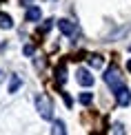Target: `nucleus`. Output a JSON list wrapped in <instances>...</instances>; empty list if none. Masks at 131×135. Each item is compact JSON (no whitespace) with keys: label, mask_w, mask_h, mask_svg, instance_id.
Returning a JSON list of instances; mask_svg holds the SVG:
<instances>
[{"label":"nucleus","mask_w":131,"mask_h":135,"mask_svg":"<svg viewBox=\"0 0 131 135\" xmlns=\"http://www.w3.org/2000/svg\"><path fill=\"white\" fill-rule=\"evenodd\" d=\"M33 104H36V111L40 113L42 120H51L53 117V102H51V98L47 93H36Z\"/></svg>","instance_id":"obj_1"},{"label":"nucleus","mask_w":131,"mask_h":135,"mask_svg":"<svg viewBox=\"0 0 131 135\" xmlns=\"http://www.w3.org/2000/svg\"><path fill=\"white\" fill-rule=\"evenodd\" d=\"M113 135H124V126L122 124H116V126H113Z\"/></svg>","instance_id":"obj_15"},{"label":"nucleus","mask_w":131,"mask_h":135,"mask_svg":"<svg viewBox=\"0 0 131 135\" xmlns=\"http://www.w3.org/2000/svg\"><path fill=\"white\" fill-rule=\"evenodd\" d=\"M76 80L80 82L82 86H93V75H91V71H87V69H78Z\"/></svg>","instance_id":"obj_5"},{"label":"nucleus","mask_w":131,"mask_h":135,"mask_svg":"<svg viewBox=\"0 0 131 135\" xmlns=\"http://www.w3.org/2000/svg\"><path fill=\"white\" fill-rule=\"evenodd\" d=\"M22 53L25 55H33V44H25V47H22Z\"/></svg>","instance_id":"obj_14"},{"label":"nucleus","mask_w":131,"mask_h":135,"mask_svg":"<svg viewBox=\"0 0 131 135\" xmlns=\"http://www.w3.org/2000/svg\"><path fill=\"white\" fill-rule=\"evenodd\" d=\"M20 86H22V80L18 75H11V80H9V93H16Z\"/></svg>","instance_id":"obj_8"},{"label":"nucleus","mask_w":131,"mask_h":135,"mask_svg":"<svg viewBox=\"0 0 131 135\" xmlns=\"http://www.w3.org/2000/svg\"><path fill=\"white\" fill-rule=\"evenodd\" d=\"M58 29L62 31V36H67V38H73L78 33V27H76V22L69 20V18H62L58 20Z\"/></svg>","instance_id":"obj_3"},{"label":"nucleus","mask_w":131,"mask_h":135,"mask_svg":"<svg viewBox=\"0 0 131 135\" xmlns=\"http://www.w3.org/2000/svg\"><path fill=\"white\" fill-rule=\"evenodd\" d=\"M105 84L111 89V91H116L118 86H122V75H120V69H118L116 64H111V66H107V71H105Z\"/></svg>","instance_id":"obj_2"},{"label":"nucleus","mask_w":131,"mask_h":135,"mask_svg":"<svg viewBox=\"0 0 131 135\" xmlns=\"http://www.w3.org/2000/svg\"><path fill=\"white\" fill-rule=\"evenodd\" d=\"M11 27H13V20H11V16L0 13V29H11Z\"/></svg>","instance_id":"obj_9"},{"label":"nucleus","mask_w":131,"mask_h":135,"mask_svg":"<svg viewBox=\"0 0 131 135\" xmlns=\"http://www.w3.org/2000/svg\"><path fill=\"white\" fill-rule=\"evenodd\" d=\"M51 135H67V126L62 120H53L51 124Z\"/></svg>","instance_id":"obj_7"},{"label":"nucleus","mask_w":131,"mask_h":135,"mask_svg":"<svg viewBox=\"0 0 131 135\" xmlns=\"http://www.w3.org/2000/svg\"><path fill=\"white\" fill-rule=\"evenodd\" d=\"M65 80H67V73H65V64H58V66H56V82H58V84H62Z\"/></svg>","instance_id":"obj_10"},{"label":"nucleus","mask_w":131,"mask_h":135,"mask_svg":"<svg viewBox=\"0 0 131 135\" xmlns=\"http://www.w3.org/2000/svg\"><path fill=\"white\" fill-rule=\"evenodd\" d=\"M78 100H80V104H82V106H89L91 102H93V93L84 91V93H80V98H78Z\"/></svg>","instance_id":"obj_12"},{"label":"nucleus","mask_w":131,"mask_h":135,"mask_svg":"<svg viewBox=\"0 0 131 135\" xmlns=\"http://www.w3.org/2000/svg\"><path fill=\"white\" fill-rule=\"evenodd\" d=\"M40 16H42V11H40V7H36V4L27 7V11H25V20L27 22H38V20H40Z\"/></svg>","instance_id":"obj_6"},{"label":"nucleus","mask_w":131,"mask_h":135,"mask_svg":"<svg viewBox=\"0 0 131 135\" xmlns=\"http://www.w3.org/2000/svg\"><path fill=\"white\" fill-rule=\"evenodd\" d=\"M116 102L120 104V106H129L131 104V91L124 86V84L116 89Z\"/></svg>","instance_id":"obj_4"},{"label":"nucleus","mask_w":131,"mask_h":135,"mask_svg":"<svg viewBox=\"0 0 131 135\" xmlns=\"http://www.w3.org/2000/svg\"><path fill=\"white\" fill-rule=\"evenodd\" d=\"M20 2H22V4H29V7H31V4H33V0H20Z\"/></svg>","instance_id":"obj_17"},{"label":"nucleus","mask_w":131,"mask_h":135,"mask_svg":"<svg viewBox=\"0 0 131 135\" xmlns=\"http://www.w3.org/2000/svg\"><path fill=\"white\" fill-rule=\"evenodd\" d=\"M62 100H65V104H67V106H69V109H71V104H73L71 95H69V93H65V95H62Z\"/></svg>","instance_id":"obj_16"},{"label":"nucleus","mask_w":131,"mask_h":135,"mask_svg":"<svg viewBox=\"0 0 131 135\" xmlns=\"http://www.w3.org/2000/svg\"><path fill=\"white\" fill-rule=\"evenodd\" d=\"M0 80H2V71H0Z\"/></svg>","instance_id":"obj_19"},{"label":"nucleus","mask_w":131,"mask_h":135,"mask_svg":"<svg viewBox=\"0 0 131 135\" xmlns=\"http://www.w3.org/2000/svg\"><path fill=\"white\" fill-rule=\"evenodd\" d=\"M127 71H129V73H131V58H129V60H127Z\"/></svg>","instance_id":"obj_18"},{"label":"nucleus","mask_w":131,"mask_h":135,"mask_svg":"<svg viewBox=\"0 0 131 135\" xmlns=\"http://www.w3.org/2000/svg\"><path fill=\"white\" fill-rule=\"evenodd\" d=\"M89 64L93 66V69H102V66H105V60H102L100 55H89Z\"/></svg>","instance_id":"obj_11"},{"label":"nucleus","mask_w":131,"mask_h":135,"mask_svg":"<svg viewBox=\"0 0 131 135\" xmlns=\"http://www.w3.org/2000/svg\"><path fill=\"white\" fill-rule=\"evenodd\" d=\"M53 22H56L53 18H49V20H44V25L40 27V31H42V33H44V31H49V29H51V27H53Z\"/></svg>","instance_id":"obj_13"}]
</instances>
